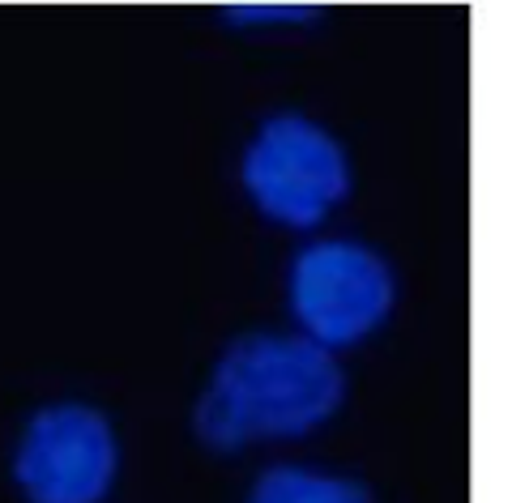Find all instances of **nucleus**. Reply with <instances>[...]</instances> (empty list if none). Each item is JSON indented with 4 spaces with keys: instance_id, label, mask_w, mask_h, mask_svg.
Instances as JSON below:
<instances>
[{
    "instance_id": "1",
    "label": "nucleus",
    "mask_w": 512,
    "mask_h": 503,
    "mask_svg": "<svg viewBox=\"0 0 512 503\" xmlns=\"http://www.w3.org/2000/svg\"><path fill=\"white\" fill-rule=\"evenodd\" d=\"M346 401L338 354L303 333H239L214 359L192 431L214 452H239L256 440H295L325 427Z\"/></svg>"
},
{
    "instance_id": "2",
    "label": "nucleus",
    "mask_w": 512,
    "mask_h": 503,
    "mask_svg": "<svg viewBox=\"0 0 512 503\" xmlns=\"http://www.w3.org/2000/svg\"><path fill=\"white\" fill-rule=\"evenodd\" d=\"M252 205L282 226H316L350 192V158L325 124L278 111L252 133L239 162Z\"/></svg>"
},
{
    "instance_id": "3",
    "label": "nucleus",
    "mask_w": 512,
    "mask_h": 503,
    "mask_svg": "<svg viewBox=\"0 0 512 503\" xmlns=\"http://www.w3.org/2000/svg\"><path fill=\"white\" fill-rule=\"evenodd\" d=\"M286 295L299 333L338 354L389 320L397 273L380 252L355 239H320L299 248L286 273Z\"/></svg>"
},
{
    "instance_id": "4",
    "label": "nucleus",
    "mask_w": 512,
    "mask_h": 503,
    "mask_svg": "<svg viewBox=\"0 0 512 503\" xmlns=\"http://www.w3.org/2000/svg\"><path fill=\"white\" fill-rule=\"evenodd\" d=\"M120 474V435L86 401L39 405L22 427L13 482L26 503H103Z\"/></svg>"
},
{
    "instance_id": "5",
    "label": "nucleus",
    "mask_w": 512,
    "mask_h": 503,
    "mask_svg": "<svg viewBox=\"0 0 512 503\" xmlns=\"http://www.w3.org/2000/svg\"><path fill=\"white\" fill-rule=\"evenodd\" d=\"M244 503H372V491H367L359 478L333 474V469L269 465L265 474L252 482Z\"/></svg>"
},
{
    "instance_id": "6",
    "label": "nucleus",
    "mask_w": 512,
    "mask_h": 503,
    "mask_svg": "<svg viewBox=\"0 0 512 503\" xmlns=\"http://www.w3.org/2000/svg\"><path fill=\"white\" fill-rule=\"evenodd\" d=\"M325 18V9L316 5H235V9H222V22H235V26H303V22H316Z\"/></svg>"
}]
</instances>
